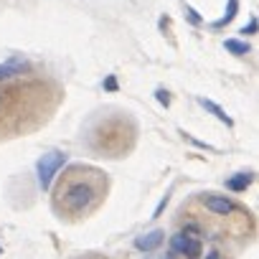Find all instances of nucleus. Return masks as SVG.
<instances>
[{
    "mask_svg": "<svg viewBox=\"0 0 259 259\" xmlns=\"http://www.w3.org/2000/svg\"><path fill=\"white\" fill-rule=\"evenodd\" d=\"M61 196H64V206H66L71 213H81V211H87V208L94 203L97 188H94L89 181H74Z\"/></svg>",
    "mask_w": 259,
    "mask_h": 259,
    "instance_id": "1",
    "label": "nucleus"
},
{
    "mask_svg": "<svg viewBox=\"0 0 259 259\" xmlns=\"http://www.w3.org/2000/svg\"><path fill=\"white\" fill-rule=\"evenodd\" d=\"M66 160H69V155L61 153V150L46 153V155H41V158L36 160V176H38V186H41V191H49V188H51L54 178H56L59 170L66 165Z\"/></svg>",
    "mask_w": 259,
    "mask_h": 259,
    "instance_id": "2",
    "label": "nucleus"
},
{
    "mask_svg": "<svg viewBox=\"0 0 259 259\" xmlns=\"http://www.w3.org/2000/svg\"><path fill=\"white\" fill-rule=\"evenodd\" d=\"M170 251H173V254H181V256H186V259H198L201 251H203V246H201V241H198L196 236L181 231V234H173V236H170Z\"/></svg>",
    "mask_w": 259,
    "mask_h": 259,
    "instance_id": "3",
    "label": "nucleus"
},
{
    "mask_svg": "<svg viewBox=\"0 0 259 259\" xmlns=\"http://www.w3.org/2000/svg\"><path fill=\"white\" fill-rule=\"evenodd\" d=\"M201 203H203L211 213H216V216H229V213L236 211V203H234L229 196H219V193H206V196H201Z\"/></svg>",
    "mask_w": 259,
    "mask_h": 259,
    "instance_id": "4",
    "label": "nucleus"
},
{
    "mask_svg": "<svg viewBox=\"0 0 259 259\" xmlns=\"http://www.w3.org/2000/svg\"><path fill=\"white\" fill-rule=\"evenodd\" d=\"M28 69H31V64H28L26 59L13 56V59H8L6 64H0V81H8V79H13V76H21V74H26Z\"/></svg>",
    "mask_w": 259,
    "mask_h": 259,
    "instance_id": "5",
    "label": "nucleus"
},
{
    "mask_svg": "<svg viewBox=\"0 0 259 259\" xmlns=\"http://www.w3.org/2000/svg\"><path fill=\"white\" fill-rule=\"evenodd\" d=\"M163 241H165V231L155 229V231H148L143 236H135V249L138 251H155Z\"/></svg>",
    "mask_w": 259,
    "mask_h": 259,
    "instance_id": "6",
    "label": "nucleus"
},
{
    "mask_svg": "<svg viewBox=\"0 0 259 259\" xmlns=\"http://www.w3.org/2000/svg\"><path fill=\"white\" fill-rule=\"evenodd\" d=\"M251 183H254V173H236V176L226 178V188L231 193H244Z\"/></svg>",
    "mask_w": 259,
    "mask_h": 259,
    "instance_id": "7",
    "label": "nucleus"
},
{
    "mask_svg": "<svg viewBox=\"0 0 259 259\" xmlns=\"http://www.w3.org/2000/svg\"><path fill=\"white\" fill-rule=\"evenodd\" d=\"M198 104H201L206 112H211L219 122H224L226 127H234V119H231V117H229V114H226V112H224V109L216 104V102H211V99H206V97H198Z\"/></svg>",
    "mask_w": 259,
    "mask_h": 259,
    "instance_id": "8",
    "label": "nucleus"
},
{
    "mask_svg": "<svg viewBox=\"0 0 259 259\" xmlns=\"http://www.w3.org/2000/svg\"><path fill=\"white\" fill-rule=\"evenodd\" d=\"M224 49H226L229 54H234V56H246V54L251 51V46H249L246 41H239V38H226V41H224Z\"/></svg>",
    "mask_w": 259,
    "mask_h": 259,
    "instance_id": "9",
    "label": "nucleus"
},
{
    "mask_svg": "<svg viewBox=\"0 0 259 259\" xmlns=\"http://www.w3.org/2000/svg\"><path fill=\"white\" fill-rule=\"evenodd\" d=\"M236 13H239V0H229V6H226V13H224V18H219V21L213 23V28H224V26H229V23L236 18Z\"/></svg>",
    "mask_w": 259,
    "mask_h": 259,
    "instance_id": "10",
    "label": "nucleus"
},
{
    "mask_svg": "<svg viewBox=\"0 0 259 259\" xmlns=\"http://www.w3.org/2000/svg\"><path fill=\"white\" fill-rule=\"evenodd\" d=\"M256 28H259V23H256V18L251 16V18H249V23H246L239 33H244V36H254V33H256Z\"/></svg>",
    "mask_w": 259,
    "mask_h": 259,
    "instance_id": "11",
    "label": "nucleus"
},
{
    "mask_svg": "<svg viewBox=\"0 0 259 259\" xmlns=\"http://www.w3.org/2000/svg\"><path fill=\"white\" fill-rule=\"evenodd\" d=\"M155 99H158L163 107H170V94H168L165 89H158V92H155Z\"/></svg>",
    "mask_w": 259,
    "mask_h": 259,
    "instance_id": "12",
    "label": "nucleus"
},
{
    "mask_svg": "<svg viewBox=\"0 0 259 259\" xmlns=\"http://www.w3.org/2000/svg\"><path fill=\"white\" fill-rule=\"evenodd\" d=\"M165 206H168V196H163L160 198V203H158V208H155V213H153V219H158L163 211H165Z\"/></svg>",
    "mask_w": 259,
    "mask_h": 259,
    "instance_id": "13",
    "label": "nucleus"
},
{
    "mask_svg": "<svg viewBox=\"0 0 259 259\" xmlns=\"http://www.w3.org/2000/svg\"><path fill=\"white\" fill-rule=\"evenodd\" d=\"M104 89H109V92H117V79H114V76H107V81H104Z\"/></svg>",
    "mask_w": 259,
    "mask_h": 259,
    "instance_id": "14",
    "label": "nucleus"
},
{
    "mask_svg": "<svg viewBox=\"0 0 259 259\" xmlns=\"http://www.w3.org/2000/svg\"><path fill=\"white\" fill-rule=\"evenodd\" d=\"M186 13H188V21H191V23H193V26H198V23H201V18H198V16H196V11H193V8H188V11H186Z\"/></svg>",
    "mask_w": 259,
    "mask_h": 259,
    "instance_id": "15",
    "label": "nucleus"
},
{
    "mask_svg": "<svg viewBox=\"0 0 259 259\" xmlns=\"http://www.w3.org/2000/svg\"><path fill=\"white\" fill-rule=\"evenodd\" d=\"M208 259H219V251H208Z\"/></svg>",
    "mask_w": 259,
    "mask_h": 259,
    "instance_id": "16",
    "label": "nucleus"
},
{
    "mask_svg": "<svg viewBox=\"0 0 259 259\" xmlns=\"http://www.w3.org/2000/svg\"><path fill=\"white\" fill-rule=\"evenodd\" d=\"M0 256H3V246H0Z\"/></svg>",
    "mask_w": 259,
    "mask_h": 259,
    "instance_id": "17",
    "label": "nucleus"
},
{
    "mask_svg": "<svg viewBox=\"0 0 259 259\" xmlns=\"http://www.w3.org/2000/svg\"><path fill=\"white\" fill-rule=\"evenodd\" d=\"M168 259H173V256H168Z\"/></svg>",
    "mask_w": 259,
    "mask_h": 259,
    "instance_id": "18",
    "label": "nucleus"
}]
</instances>
